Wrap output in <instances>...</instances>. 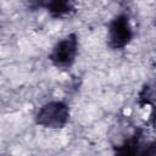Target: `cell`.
Listing matches in <instances>:
<instances>
[{
	"mask_svg": "<svg viewBox=\"0 0 156 156\" xmlns=\"http://www.w3.org/2000/svg\"><path fill=\"white\" fill-rule=\"evenodd\" d=\"M69 118V108L62 101H50L43 105L35 116V122L50 129L63 128Z\"/></svg>",
	"mask_w": 156,
	"mask_h": 156,
	"instance_id": "6da1fadb",
	"label": "cell"
},
{
	"mask_svg": "<svg viewBox=\"0 0 156 156\" xmlns=\"http://www.w3.org/2000/svg\"><path fill=\"white\" fill-rule=\"evenodd\" d=\"M78 54V37L76 34H68L55 44L50 52V61L52 65L60 68L69 67Z\"/></svg>",
	"mask_w": 156,
	"mask_h": 156,
	"instance_id": "7a4b0ae2",
	"label": "cell"
},
{
	"mask_svg": "<svg viewBox=\"0 0 156 156\" xmlns=\"http://www.w3.org/2000/svg\"><path fill=\"white\" fill-rule=\"evenodd\" d=\"M133 38L132 26L127 15L116 16L108 26V46L115 50H121L126 48Z\"/></svg>",
	"mask_w": 156,
	"mask_h": 156,
	"instance_id": "3957f363",
	"label": "cell"
},
{
	"mask_svg": "<svg viewBox=\"0 0 156 156\" xmlns=\"http://www.w3.org/2000/svg\"><path fill=\"white\" fill-rule=\"evenodd\" d=\"M45 7L48 12L56 18L65 17L74 11L76 1L74 0H46Z\"/></svg>",
	"mask_w": 156,
	"mask_h": 156,
	"instance_id": "277c9868",
	"label": "cell"
},
{
	"mask_svg": "<svg viewBox=\"0 0 156 156\" xmlns=\"http://www.w3.org/2000/svg\"><path fill=\"white\" fill-rule=\"evenodd\" d=\"M139 141H140V135L139 133H135L134 135H132L130 138H128L117 150V154L121 155H132L138 152V147H139Z\"/></svg>",
	"mask_w": 156,
	"mask_h": 156,
	"instance_id": "5b68a950",
	"label": "cell"
},
{
	"mask_svg": "<svg viewBox=\"0 0 156 156\" xmlns=\"http://www.w3.org/2000/svg\"><path fill=\"white\" fill-rule=\"evenodd\" d=\"M26 2L30 10H38L46 5V0H26Z\"/></svg>",
	"mask_w": 156,
	"mask_h": 156,
	"instance_id": "8992f818",
	"label": "cell"
},
{
	"mask_svg": "<svg viewBox=\"0 0 156 156\" xmlns=\"http://www.w3.org/2000/svg\"><path fill=\"white\" fill-rule=\"evenodd\" d=\"M151 124H152L154 129L156 130V110H155L154 113H152V117H151Z\"/></svg>",
	"mask_w": 156,
	"mask_h": 156,
	"instance_id": "52a82bcc",
	"label": "cell"
}]
</instances>
